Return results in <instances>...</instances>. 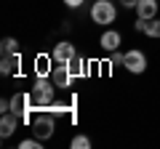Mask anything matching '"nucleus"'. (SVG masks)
I'll return each instance as SVG.
<instances>
[{
    "label": "nucleus",
    "instance_id": "nucleus-12",
    "mask_svg": "<svg viewBox=\"0 0 160 149\" xmlns=\"http://www.w3.org/2000/svg\"><path fill=\"white\" fill-rule=\"evenodd\" d=\"M19 61H22V59H19V53H6V56H3V61H0V74H13L19 69Z\"/></svg>",
    "mask_w": 160,
    "mask_h": 149
},
{
    "label": "nucleus",
    "instance_id": "nucleus-4",
    "mask_svg": "<svg viewBox=\"0 0 160 149\" xmlns=\"http://www.w3.org/2000/svg\"><path fill=\"white\" fill-rule=\"evenodd\" d=\"M123 67H126L131 74H142L144 69H147V56H144V51H139V48L126 51L123 53Z\"/></svg>",
    "mask_w": 160,
    "mask_h": 149
},
{
    "label": "nucleus",
    "instance_id": "nucleus-15",
    "mask_svg": "<svg viewBox=\"0 0 160 149\" xmlns=\"http://www.w3.org/2000/svg\"><path fill=\"white\" fill-rule=\"evenodd\" d=\"M144 35H147V37H160V19H147Z\"/></svg>",
    "mask_w": 160,
    "mask_h": 149
},
{
    "label": "nucleus",
    "instance_id": "nucleus-17",
    "mask_svg": "<svg viewBox=\"0 0 160 149\" xmlns=\"http://www.w3.org/2000/svg\"><path fill=\"white\" fill-rule=\"evenodd\" d=\"M19 147H22V149H40V138L38 136H35V138H24Z\"/></svg>",
    "mask_w": 160,
    "mask_h": 149
},
{
    "label": "nucleus",
    "instance_id": "nucleus-13",
    "mask_svg": "<svg viewBox=\"0 0 160 149\" xmlns=\"http://www.w3.org/2000/svg\"><path fill=\"white\" fill-rule=\"evenodd\" d=\"M67 67H69V72H72V77H83V74H86V59L75 56L72 61H67Z\"/></svg>",
    "mask_w": 160,
    "mask_h": 149
},
{
    "label": "nucleus",
    "instance_id": "nucleus-2",
    "mask_svg": "<svg viewBox=\"0 0 160 149\" xmlns=\"http://www.w3.org/2000/svg\"><path fill=\"white\" fill-rule=\"evenodd\" d=\"M91 19H93V24H112L118 19V8L109 0H96L91 6Z\"/></svg>",
    "mask_w": 160,
    "mask_h": 149
},
{
    "label": "nucleus",
    "instance_id": "nucleus-19",
    "mask_svg": "<svg viewBox=\"0 0 160 149\" xmlns=\"http://www.w3.org/2000/svg\"><path fill=\"white\" fill-rule=\"evenodd\" d=\"M133 29H136V32H144V29H147V19H136Z\"/></svg>",
    "mask_w": 160,
    "mask_h": 149
},
{
    "label": "nucleus",
    "instance_id": "nucleus-11",
    "mask_svg": "<svg viewBox=\"0 0 160 149\" xmlns=\"http://www.w3.org/2000/svg\"><path fill=\"white\" fill-rule=\"evenodd\" d=\"M136 13L139 19H155L158 16V0H139Z\"/></svg>",
    "mask_w": 160,
    "mask_h": 149
},
{
    "label": "nucleus",
    "instance_id": "nucleus-5",
    "mask_svg": "<svg viewBox=\"0 0 160 149\" xmlns=\"http://www.w3.org/2000/svg\"><path fill=\"white\" fill-rule=\"evenodd\" d=\"M32 109H38V107H35V101H32V93H16V96L11 99V112H13V115H19L22 120H29Z\"/></svg>",
    "mask_w": 160,
    "mask_h": 149
},
{
    "label": "nucleus",
    "instance_id": "nucleus-18",
    "mask_svg": "<svg viewBox=\"0 0 160 149\" xmlns=\"http://www.w3.org/2000/svg\"><path fill=\"white\" fill-rule=\"evenodd\" d=\"M120 64H123V53L112 51V56H109V67H120Z\"/></svg>",
    "mask_w": 160,
    "mask_h": 149
},
{
    "label": "nucleus",
    "instance_id": "nucleus-9",
    "mask_svg": "<svg viewBox=\"0 0 160 149\" xmlns=\"http://www.w3.org/2000/svg\"><path fill=\"white\" fill-rule=\"evenodd\" d=\"M120 43H123V37H120V32H115V29H107V32H102V40H99V46H102V51H118Z\"/></svg>",
    "mask_w": 160,
    "mask_h": 149
},
{
    "label": "nucleus",
    "instance_id": "nucleus-1",
    "mask_svg": "<svg viewBox=\"0 0 160 149\" xmlns=\"http://www.w3.org/2000/svg\"><path fill=\"white\" fill-rule=\"evenodd\" d=\"M32 101L35 107H48V104L53 101V96H56V85H53L51 77H35V85H32Z\"/></svg>",
    "mask_w": 160,
    "mask_h": 149
},
{
    "label": "nucleus",
    "instance_id": "nucleus-3",
    "mask_svg": "<svg viewBox=\"0 0 160 149\" xmlns=\"http://www.w3.org/2000/svg\"><path fill=\"white\" fill-rule=\"evenodd\" d=\"M56 131V120H53L51 112H38V117L32 120V133L40 138V141H46V138L53 136Z\"/></svg>",
    "mask_w": 160,
    "mask_h": 149
},
{
    "label": "nucleus",
    "instance_id": "nucleus-7",
    "mask_svg": "<svg viewBox=\"0 0 160 149\" xmlns=\"http://www.w3.org/2000/svg\"><path fill=\"white\" fill-rule=\"evenodd\" d=\"M53 67H56V61H53L51 53H40V56H35V67H32V72H35V77H51Z\"/></svg>",
    "mask_w": 160,
    "mask_h": 149
},
{
    "label": "nucleus",
    "instance_id": "nucleus-8",
    "mask_svg": "<svg viewBox=\"0 0 160 149\" xmlns=\"http://www.w3.org/2000/svg\"><path fill=\"white\" fill-rule=\"evenodd\" d=\"M51 80H53V85H56V88H69V83H72L75 77H72V72H69L67 64H56L53 72H51Z\"/></svg>",
    "mask_w": 160,
    "mask_h": 149
},
{
    "label": "nucleus",
    "instance_id": "nucleus-6",
    "mask_svg": "<svg viewBox=\"0 0 160 149\" xmlns=\"http://www.w3.org/2000/svg\"><path fill=\"white\" fill-rule=\"evenodd\" d=\"M51 56H53V61H56V64H67V61H72V59L78 56V51H75V46L69 40H62V43L53 46Z\"/></svg>",
    "mask_w": 160,
    "mask_h": 149
},
{
    "label": "nucleus",
    "instance_id": "nucleus-16",
    "mask_svg": "<svg viewBox=\"0 0 160 149\" xmlns=\"http://www.w3.org/2000/svg\"><path fill=\"white\" fill-rule=\"evenodd\" d=\"M72 147L75 149H88V147H91V138H88V136H75L72 138Z\"/></svg>",
    "mask_w": 160,
    "mask_h": 149
},
{
    "label": "nucleus",
    "instance_id": "nucleus-20",
    "mask_svg": "<svg viewBox=\"0 0 160 149\" xmlns=\"http://www.w3.org/2000/svg\"><path fill=\"white\" fill-rule=\"evenodd\" d=\"M86 3V0H64V6H69V8H80Z\"/></svg>",
    "mask_w": 160,
    "mask_h": 149
},
{
    "label": "nucleus",
    "instance_id": "nucleus-21",
    "mask_svg": "<svg viewBox=\"0 0 160 149\" xmlns=\"http://www.w3.org/2000/svg\"><path fill=\"white\" fill-rule=\"evenodd\" d=\"M123 3V8H136L139 6V0H120Z\"/></svg>",
    "mask_w": 160,
    "mask_h": 149
},
{
    "label": "nucleus",
    "instance_id": "nucleus-10",
    "mask_svg": "<svg viewBox=\"0 0 160 149\" xmlns=\"http://www.w3.org/2000/svg\"><path fill=\"white\" fill-rule=\"evenodd\" d=\"M19 120H22L19 115H13V112H6V115H3V120H0V136H3V138L13 136V131L19 128Z\"/></svg>",
    "mask_w": 160,
    "mask_h": 149
},
{
    "label": "nucleus",
    "instance_id": "nucleus-14",
    "mask_svg": "<svg viewBox=\"0 0 160 149\" xmlns=\"http://www.w3.org/2000/svg\"><path fill=\"white\" fill-rule=\"evenodd\" d=\"M0 51H3V56H6V53H19V40L16 37H3Z\"/></svg>",
    "mask_w": 160,
    "mask_h": 149
}]
</instances>
